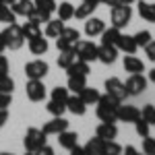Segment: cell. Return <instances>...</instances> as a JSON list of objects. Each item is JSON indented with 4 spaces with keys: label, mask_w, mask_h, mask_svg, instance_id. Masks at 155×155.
Wrapping results in <instances>:
<instances>
[{
    "label": "cell",
    "mask_w": 155,
    "mask_h": 155,
    "mask_svg": "<svg viewBox=\"0 0 155 155\" xmlns=\"http://www.w3.org/2000/svg\"><path fill=\"white\" fill-rule=\"evenodd\" d=\"M120 2H124V4H132V2H137V0H120Z\"/></svg>",
    "instance_id": "obj_53"
},
{
    "label": "cell",
    "mask_w": 155,
    "mask_h": 155,
    "mask_svg": "<svg viewBox=\"0 0 155 155\" xmlns=\"http://www.w3.org/2000/svg\"><path fill=\"white\" fill-rule=\"evenodd\" d=\"M143 151L147 155H155V139H151L149 134L143 137Z\"/></svg>",
    "instance_id": "obj_41"
},
{
    "label": "cell",
    "mask_w": 155,
    "mask_h": 155,
    "mask_svg": "<svg viewBox=\"0 0 155 155\" xmlns=\"http://www.w3.org/2000/svg\"><path fill=\"white\" fill-rule=\"evenodd\" d=\"M66 72H68V77L71 74H81V77H87L89 72H91V66H89V62H85V60H77V62H72L71 66L66 68Z\"/></svg>",
    "instance_id": "obj_27"
},
{
    "label": "cell",
    "mask_w": 155,
    "mask_h": 155,
    "mask_svg": "<svg viewBox=\"0 0 155 155\" xmlns=\"http://www.w3.org/2000/svg\"><path fill=\"white\" fill-rule=\"evenodd\" d=\"M116 48L118 52H126V54H134L139 46H137V41H134V37L132 35H124V33H120L118 41H116Z\"/></svg>",
    "instance_id": "obj_20"
},
{
    "label": "cell",
    "mask_w": 155,
    "mask_h": 155,
    "mask_svg": "<svg viewBox=\"0 0 155 155\" xmlns=\"http://www.w3.org/2000/svg\"><path fill=\"white\" fill-rule=\"evenodd\" d=\"M11 11L17 15V17H31L35 12V2L33 0H15L11 4Z\"/></svg>",
    "instance_id": "obj_13"
},
{
    "label": "cell",
    "mask_w": 155,
    "mask_h": 155,
    "mask_svg": "<svg viewBox=\"0 0 155 155\" xmlns=\"http://www.w3.org/2000/svg\"><path fill=\"white\" fill-rule=\"evenodd\" d=\"M141 118H143L145 122H149V124H155V106L153 104L143 106V110H141Z\"/></svg>",
    "instance_id": "obj_37"
},
{
    "label": "cell",
    "mask_w": 155,
    "mask_h": 155,
    "mask_svg": "<svg viewBox=\"0 0 155 155\" xmlns=\"http://www.w3.org/2000/svg\"><path fill=\"white\" fill-rule=\"evenodd\" d=\"M56 12H58V19H62L66 23V21H71L72 17H74V4H71V2H60L58 6H56Z\"/></svg>",
    "instance_id": "obj_28"
},
{
    "label": "cell",
    "mask_w": 155,
    "mask_h": 155,
    "mask_svg": "<svg viewBox=\"0 0 155 155\" xmlns=\"http://www.w3.org/2000/svg\"><path fill=\"white\" fill-rule=\"evenodd\" d=\"M52 116H64V112H66V104H62V101H56V99H50L48 106H46Z\"/></svg>",
    "instance_id": "obj_34"
},
{
    "label": "cell",
    "mask_w": 155,
    "mask_h": 155,
    "mask_svg": "<svg viewBox=\"0 0 155 155\" xmlns=\"http://www.w3.org/2000/svg\"><path fill=\"white\" fill-rule=\"evenodd\" d=\"M134 128H137V134L143 139V137H147V134H149V128H151V124H149V122H145L143 118H139L137 122H134Z\"/></svg>",
    "instance_id": "obj_40"
},
{
    "label": "cell",
    "mask_w": 155,
    "mask_h": 155,
    "mask_svg": "<svg viewBox=\"0 0 155 155\" xmlns=\"http://www.w3.org/2000/svg\"><path fill=\"white\" fill-rule=\"evenodd\" d=\"M116 118L118 122H126V124H134L137 120L141 118V110L137 106H118V112H116Z\"/></svg>",
    "instance_id": "obj_11"
},
{
    "label": "cell",
    "mask_w": 155,
    "mask_h": 155,
    "mask_svg": "<svg viewBox=\"0 0 155 155\" xmlns=\"http://www.w3.org/2000/svg\"><path fill=\"white\" fill-rule=\"evenodd\" d=\"M85 153L89 155H106V141L104 139H99V137H93V139H89L87 145H85Z\"/></svg>",
    "instance_id": "obj_21"
},
{
    "label": "cell",
    "mask_w": 155,
    "mask_h": 155,
    "mask_svg": "<svg viewBox=\"0 0 155 155\" xmlns=\"http://www.w3.org/2000/svg\"><path fill=\"white\" fill-rule=\"evenodd\" d=\"M122 151H124V149H122L116 141H106V153H110V155H120Z\"/></svg>",
    "instance_id": "obj_42"
},
{
    "label": "cell",
    "mask_w": 155,
    "mask_h": 155,
    "mask_svg": "<svg viewBox=\"0 0 155 155\" xmlns=\"http://www.w3.org/2000/svg\"><path fill=\"white\" fill-rule=\"evenodd\" d=\"M79 60V56H77V52H74V48H71V50H62L60 52V56H58V66L60 68H68L72 62H77Z\"/></svg>",
    "instance_id": "obj_26"
},
{
    "label": "cell",
    "mask_w": 155,
    "mask_h": 155,
    "mask_svg": "<svg viewBox=\"0 0 155 155\" xmlns=\"http://www.w3.org/2000/svg\"><path fill=\"white\" fill-rule=\"evenodd\" d=\"M68 95H71L68 87H54V89H52V97H50V99H56V101H62V104H66Z\"/></svg>",
    "instance_id": "obj_35"
},
{
    "label": "cell",
    "mask_w": 155,
    "mask_h": 155,
    "mask_svg": "<svg viewBox=\"0 0 155 155\" xmlns=\"http://www.w3.org/2000/svg\"><path fill=\"white\" fill-rule=\"evenodd\" d=\"M58 137V143H60V147L62 149H66V151H71L74 145H79V134L77 132H72V130H62L60 134H56Z\"/></svg>",
    "instance_id": "obj_19"
},
{
    "label": "cell",
    "mask_w": 155,
    "mask_h": 155,
    "mask_svg": "<svg viewBox=\"0 0 155 155\" xmlns=\"http://www.w3.org/2000/svg\"><path fill=\"white\" fill-rule=\"evenodd\" d=\"M12 104V93H4V91H0V107H11Z\"/></svg>",
    "instance_id": "obj_43"
},
{
    "label": "cell",
    "mask_w": 155,
    "mask_h": 155,
    "mask_svg": "<svg viewBox=\"0 0 155 155\" xmlns=\"http://www.w3.org/2000/svg\"><path fill=\"white\" fill-rule=\"evenodd\" d=\"M106 93H110L112 97H116L120 104L128 97V91H126L124 83L120 81L118 77H110V79H106Z\"/></svg>",
    "instance_id": "obj_9"
},
{
    "label": "cell",
    "mask_w": 155,
    "mask_h": 155,
    "mask_svg": "<svg viewBox=\"0 0 155 155\" xmlns=\"http://www.w3.org/2000/svg\"><path fill=\"white\" fill-rule=\"evenodd\" d=\"M21 29H23L25 39H31V37H37V35L44 33L41 31V23H37L35 19H31V17H27V23L21 25Z\"/></svg>",
    "instance_id": "obj_22"
},
{
    "label": "cell",
    "mask_w": 155,
    "mask_h": 155,
    "mask_svg": "<svg viewBox=\"0 0 155 155\" xmlns=\"http://www.w3.org/2000/svg\"><path fill=\"white\" fill-rule=\"evenodd\" d=\"M120 33H122V29L118 27H110V29H104V33H101V44H110V46H116V41H118Z\"/></svg>",
    "instance_id": "obj_31"
},
{
    "label": "cell",
    "mask_w": 155,
    "mask_h": 155,
    "mask_svg": "<svg viewBox=\"0 0 155 155\" xmlns=\"http://www.w3.org/2000/svg\"><path fill=\"white\" fill-rule=\"evenodd\" d=\"M81 39V33H79V29H74V27H64L62 31H60V35L56 37V48L62 52V50H71L74 48V44Z\"/></svg>",
    "instance_id": "obj_5"
},
{
    "label": "cell",
    "mask_w": 155,
    "mask_h": 155,
    "mask_svg": "<svg viewBox=\"0 0 155 155\" xmlns=\"http://www.w3.org/2000/svg\"><path fill=\"white\" fill-rule=\"evenodd\" d=\"M17 21V15L11 11V6L8 4H4V2H0V23H6L11 25Z\"/></svg>",
    "instance_id": "obj_33"
},
{
    "label": "cell",
    "mask_w": 155,
    "mask_h": 155,
    "mask_svg": "<svg viewBox=\"0 0 155 155\" xmlns=\"http://www.w3.org/2000/svg\"><path fill=\"white\" fill-rule=\"evenodd\" d=\"M66 87H68V91H72V93H79L83 87H87V77H81V74H71V77H68Z\"/></svg>",
    "instance_id": "obj_29"
},
{
    "label": "cell",
    "mask_w": 155,
    "mask_h": 155,
    "mask_svg": "<svg viewBox=\"0 0 155 155\" xmlns=\"http://www.w3.org/2000/svg\"><path fill=\"white\" fill-rule=\"evenodd\" d=\"M0 74H8V60L0 54Z\"/></svg>",
    "instance_id": "obj_45"
},
{
    "label": "cell",
    "mask_w": 155,
    "mask_h": 155,
    "mask_svg": "<svg viewBox=\"0 0 155 155\" xmlns=\"http://www.w3.org/2000/svg\"><path fill=\"white\" fill-rule=\"evenodd\" d=\"M0 2H4V4H8V6H11V4L15 2V0H0Z\"/></svg>",
    "instance_id": "obj_52"
},
{
    "label": "cell",
    "mask_w": 155,
    "mask_h": 155,
    "mask_svg": "<svg viewBox=\"0 0 155 155\" xmlns=\"http://www.w3.org/2000/svg\"><path fill=\"white\" fill-rule=\"evenodd\" d=\"M35 2V8H41V11H48V12H54L56 11V0H33Z\"/></svg>",
    "instance_id": "obj_39"
},
{
    "label": "cell",
    "mask_w": 155,
    "mask_h": 155,
    "mask_svg": "<svg viewBox=\"0 0 155 155\" xmlns=\"http://www.w3.org/2000/svg\"><path fill=\"white\" fill-rule=\"evenodd\" d=\"M124 71L126 72H145V64L141 58H137L134 54H126L124 56Z\"/></svg>",
    "instance_id": "obj_23"
},
{
    "label": "cell",
    "mask_w": 155,
    "mask_h": 155,
    "mask_svg": "<svg viewBox=\"0 0 155 155\" xmlns=\"http://www.w3.org/2000/svg\"><path fill=\"white\" fill-rule=\"evenodd\" d=\"M139 4V15L141 19L149 21V23H155V2H145V0H137Z\"/></svg>",
    "instance_id": "obj_24"
},
{
    "label": "cell",
    "mask_w": 155,
    "mask_h": 155,
    "mask_svg": "<svg viewBox=\"0 0 155 155\" xmlns=\"http://www.w3.org/2000/svg\"><path fill=\"white\" fill-rule=\"evenodd\" d=\"M12 89H15V81H12L8 74H0V91L12 93Z\"/></svg>",
    "instance_id": "obj_38"
},
{
    "label": "cell",
    "mask_w": 155,
    "mask_h": 155,
    "mask_svg": "<svg viewBox=\"0 0 155 155\" xmlns=\"http://www.w3.org/2000/svg\"><path fill=\"white\" fill-rule=\"evenodd\" d=\"M112 25L114 27H118V29H124L126 25L130 23L132 19V8L130 4H124V2H120L116 6H112Z\"/></svg>",
    "instance_id": "obj_3"
},
{
    "label": "cell",
    "mask_w": 155,
    "mask_h": 155,
    "mask_svg": "<svg viewBox=\"0 0 155 155\" xmlns=\"http://www.w3.org/2000/svg\"><path fill=\"white\" fill-rule=\"evenodd\" d=\"M74 52H77V56L85 62H95L97 60V46L93 41H87V39H79L77 44H74Z\"/></svg>",
    "instance_id": "obj_8"
},
{
    "label": "cell",
    "mask_w": 155,
    "mask_h": 155,
    "mask_svg": "<svg viewBox=\"0 0 155 155\" xmlns=\"http://www.w3.org/2000/svg\"><path fill=\"white\" fill-rule=\"evenodd\" d=\"M44 145H48V134L41 128H27L23 139V147L27 153H39L44 149Z\"/></svg>",
    "instance_id": "obj_2"
},
{
    "label": "cell",
    "mask_w": 155,
    "mask_h": 155,
    "mask_svg": "<svg viewBox=\"0 0 155 155\" xmlns=\"http://www.w3.org/2000/svg\"><path fill=\"white\" fill-rule=\"evenodd\" d=\"M124 151H126V153H130V155H134V153H137V149H134V147H126Z\"/></svg>",
    "instance_id": "obj_51"
},
{
    "label": "cell",
    "mask_w": 155,
    "mask_h": 155,
    "mask_svg": "<svg viewBox=\"0 0 155 155\" xmlns=\"http://www.w3.org/2000/svg\"><path fill=\"white\" fill-rule=\"evenodd\" d=\"M4 37H6V50H21L25 44V35H23V29L21 25L11 23L6 29H4Z\"/></svg>",
    "instance_id": "obj_4"
},
{
    "label": "cell",
    "mask_w": 155,
    "mask_h": 155,
    "mask_svg": "<svg viewBox=\"0 0 155 155\" xmlns=\"http://www.w3.org/2000/svg\"><path fill=\"white\" fill-rule=\"evenodd\" d=\"M79 95H81V99H83L87 106H93V104H97V99H99V91L97 89H93V87H83L81 91H79Z\"/></svg>",
    "instance_id": "obj_30"
},
{
    "label": "cell",
    "mask_w": 155,
    "mask_h": 155,
    "mask_svg": "<svg viewBox=\"0 0 155 155\" xmlns=\"http://www.w3.org/2000/svg\"><path fill=\"white\" fill-rule=\"evenodd\" d=\"M95 134L99 139H104V141H116V137H118V126H116V122H101L95 128Z\"/></svg>",
    "instance_id": "obj_16"
},
{
    "label": "cell",
    "mask_w": 155,
    "mask_h": 155,
    "mask_svg": "<svg viewBox=\"0 0 155 155\" xmlns=\"http://www.w3.org/2000/svg\"><path fill=\"white\" fill-rule=\"evenodd\" d=\"M29 41V52L33 54V56H44L46 52H48V39L44 37V33L37 37H31V39H27Z\"/></svg>",
    "instance_id": "obj_18"
},
{
    "label": "cell",
    "mask_w": 155,
    "mask_h": 155,
    "mask_svg": "<svg viewBox=\"0 0 155 155\" xmlns=\"http://www.w3.org/2000/svg\"><path fill=\"white\" fill-rule=\"evenodd\" d=\"M66 110H68L71 114H74V116H85L87 104L81 99L79 93H72V95H68V99H66Z\"/></svg>",
    "instance_id": "obj_17"
},
{
    "label": "cell",
    "mask_w": 155,
    "mask_h": 155,
    "mask_svg": "<svg viewBox=\"0 0 155 155\" xmlns=\"http://www.w3.org/2000/svg\"><path fill=\"white\" fill-rule=\"evenodd\" d=\"M132 37H134V41H137V46H139V48H145V46H147V44L153 39L151 31H147V29H141L137 35H132Z\"/></svg>",
    "instance_id": "obj_36"
},
{
    "label": "cell",
    "mask_w": 155,
    "mask_h": 155,
    "mask_svg": "<svg viewBox=\"0 0 155 155\" xmlns=\"http://www.w3.org/2000/svg\"><path fill=\"white\" fill-rule=\"evenodd\" d=\"M25 93L29 101H44L46 99V85L44 79H29L25 85Z\"/></svg>",
    "instance_id": "obj_7"
},
{
    "label": "cell",
    "mask_w": 155,
    "mask_h": 155,
    "mask_svg": "<svg viewBox=\"0 0 155 155\" xmlns=\"http://www.w3.org/2000/svg\"><path fill=\"white\" fill-rule=\"evenodd\" d=\"M39 153H46V155H52V153H54V149H52V147H48V145H44V149H41V151H39Z\"/></svg>",
    "instance_id": "obj_49"
},
{
    "label": "cell",
    "mask_w": 155,
    "mask_h": 155,
    "mask_svg": "<svg viewBox=\"0 0 155 155\" xmlns=\"http://www.w3.org/2000/svg\"><path fill=\"white\" fill-rule=\"evenodd\" d=\"M66 128H68V120L64 118V116H54L50 122L44 124L41 130L46 132V134H60L62 130H66Z\"/></svg>",
    "instance_id": "obj_14"
},
{
    "label": "cell",
    "mask_w": 155,
    "mask_h": 155,
    "mask_svg": "<svg viewBox=\"0 0 155 155\" xmlns=\"http://www.w3.org/2000/svg\"><path fill=\"white\" fill-rule=\"evenodd\" d=\"M145 54H147V58L151 60V62H155V41H153V39L145 46Z\"/></svg>",
    "instance_id": "obj_44"
},
{
    "label": "cell",
    "mask_w": 155,
    "mask_h": 155,
    "mask_svg": "<svg viewBox=\"0 0 155 155\" xmlns=\"http://www.w3.org/2000/svg\"><path fill=\"white\" fill-rule=\"evenodd\" d=\"M64 29V21L62 19H50L48 23H46V29H44V35L46 37H52V39H56L60 35V31Z\"/></svg>",
    "instance_id": "obj_25"
},
{
    "label": "cell",
    "mask_w": 155,
    "mask_h": 155,
    "mask_svg": "<svg viewBox=\"0 0 155 155\" xmlns=\"http://www.w3.org/2000/svg\"><path fill=\"white\" fill-rule=\"evenodd\" d=\"M8 122V110L6 107H0V126H4Z\"/></svg>",
    "instance_id": "obj_46"
},
{
    "label": "cell",
    "mask_w": 155,
    "mask_h": 155,
    "mask_svg": "<svg viewBox=\"0 0 155 155\" xmlns=\"http://www.w3.org/2000/svg\"><path fill=\"white\" fill-rule=\"evenodd\" d=\"M116 58H118V48L116 46H110V44L97 46V60L101 64H114Z\"/></svg>",
    "instance_id": "obj_12"
},
{
    "label": "cell",
    "mask_w": 155,
    "mask_h": 155,
    "mask_svg": "<svg viewBox=\"0 0 155 155\" xmlns=\"http://www.w3.org/2000/svg\"><path fill=\"white\" fill-rule=\"evenodd\" d=\"M149 81L155 85V68H151V71H149Z\"/></svg>",
    "instance_id": "obj_50"
},
{
    "label": "cell",
    "mask_w": 155,
    "mask_h": 155,
    "mask_svg": "<svg viewBox=\"0 0 155 155\" xmlns=\"http://www.w3.org/2000/svg\"><path fill=\"white\" fill-rule=\"evenodd\" d=\"M99 4H101V0H99Z\"/></svg>",
    "instance_id": "obj_54"
},
{
    "label": "cell",
    "mask_w": 155,
    "mask_h": 155,
    "mask_svg": "<svg viewBox=\"0 0 155 155\" xmlns=\"http://www.w3.org/2000/svg\"><path fill=\"white\" fill-rule=\"evenodd\" d=\"M118 106H120V101L116 97H112L110 93L99 95V99H97V110H95L97 118L101 120V122H118V118H116Z\"/></svg>",
    "instance_id": "obj_1"
},
{
    "label": "cell",
    "mask_w": 155,
    "mask_h": 155,
    "mask_svg": "<svg viewBox=\"0 0 155 155\" xmlns=\"http://www.w3.org/2000/svg\"><path fill=\"white\" fill-rule=\"evenodd\" d=\"M147 77H145L143 72H132L130 77L126 79V83H124V87H126V91H128V97H137L141 95L145 89H147Z\"/></svg>",
    "instance_id": "obj_6"
},
{
    "label": "cell",
    "mask_w": 155,
    "mask_h": 155,
    "mask_svg": "<svg viewBox=\"0 0 155 155\" xmlns=\"http://www.w3.org/2000/svg\"><path fill=\"white\" fill-rule=\"evenodd\" d=\"M95 8H97V4H91V2L83 0V2L74 8V17H77V19H87V17H91V15H93Z\"/></svg>",
    "instance_id": "obj_32"
},
{
    "label": "cell",
    "mask_w": 155,
    "mask_h": 155,
    "mask_svg": "<svg viewBox=\"0 0 155 155\" xmlns=\"http://www.w3.org/2000/svg\"><path fill=\"white\" fill-rule=\"evenodd\" d=\"M101 4H106V6H116V4H120V0H101Z\"/></svg>",
    "instance_id": "obj_48"
},
{
    "label": "cell",
    "mask_w": 155,
    "mask_h": 155,
    "mask_svg": "<svg viewBox=\"0 0 155 155\" xmlns=\"http://www.w3.org/2000/svg\"><path fill=\"white\" fill-rule=\"evenodd\" d=\"M48 72H50V66H48V62H44V60H31V62L25 64L27 79H46Z\"/></svg>",
    "instance_id": "obj_10"
},
{
    "label": "cell",
    "mask_w": 155,
    "mask_h": 155,
    "mask_svg": "<svg viewBox=\"0 0 155 155\" xmlns=\"http://www.w3.org/2000/svg\"><path fill=\"white\" fill-rule=\"evenodd\" d=\"M104 29H106V23L101 21V19H97V17H87L85 19V35L89 37H97L104 33Z\"/></svg>",
    "instance_id": "obj_15"
},
{
    "label": "cell",
    "mask_w": 155,
    "mask_h": 155,
    "mask_svg": "<svg viewBox=\"0 0 155 155\" xmlns=\"http://www.w3.org/2000/svg\"><path fill=\"white\" fill-rule=\"evenodd\" d=\"M6 50V37H4V31H0V54Z\"/></svg>",
    "instance_id": "obj_47"
}]
</instances>
